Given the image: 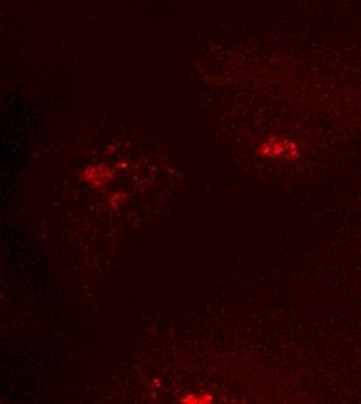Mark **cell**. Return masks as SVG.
<instances>
[{"mask_svg": "<svg viewBox=\"0 0 361 404\" xmlns=\"http://www.w3.org/2000/svg\"><path fill=\"white\" fill-rule=\"evenodd\" d=\"M114 170L106 165H90L84 168L81 173V179L89 184L90 187L100 188L106 184H109L114 179Z\"/></svg>", "mask_w": 361, "mask_h": 404, "instance_id": "6da1fadb", "label": "cell"}, {"mask_svg": "<svg viewBox=\"0 0 361 404\" xmlns=\"http://www.w3.org/2000/svg\"><path fill=\"white\" fill-rule=\"evenodd\" d=\"M179 401L187 402V404H207V402H212L213 398L212 395H207V393H188V395H184Z\"/></svg>", "mask_w": 361, "mask_h": 404, "instance_id": "7a4b0ae2", "label": "cell"}]
</instances>
